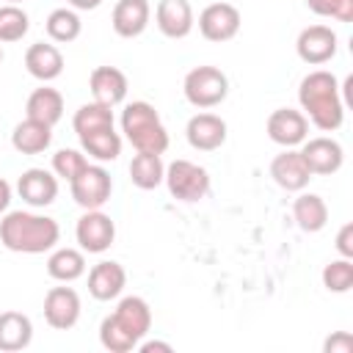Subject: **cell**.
<instances>
[{"label": "cell", "instance_id": "obj_1", "mask_svg": "<svg viewBox=\"0 0 353 353\" xmlns=\"http://www.w3.org/2000/svg\"><path fill=\"white\" fill-rule=\"evenodd\" d=\"M298 102H301V113L317 130H323V132H334L345 121L342 85L325 69H314V72H309L301 80V85H298Z\"/></svg>", "mask_w": 353, "mask_h": 353}, {"label": "cell", "instance_id": "obj_2", "mask_svg": "<svg viewBox=\"0 0 353 353\" xmlns=\"http://www.w3.org/2000/svg\"><path fill=\"white\" fill-rule=\"evenodd\" d=\"M61 237V226L55 218L30 212V210H11L0 221V243L17 254H44L52 251Z\"/></svg>", "mask_w": 353, "mask_h": 353}, {"label": "cell", "instance_id": "obj_3", "mask_svg": "<svg viewBox=\"0 0 353 353\" xmlns=\"http://www.w3.org/2000/svg\"><path fill=\"white\" fill-rule=\"evenodd\" d=\"M119 121H121L124 138L135 146V152L163 154L168 149V130L160 121V113L154 110L152 102H146V99L127 102Z\"/></svg>", "mask_w": 353, "mask_h": 353}, {"label": "cell", "instance_id": "obj_4", "mask_svg": "<svg viewBox=\"0 0 353 353\" xmlns=\"http://www.w3.org/2000/svg\"><path fill=\"white\" fill-rule=\"evenodd\" d=\"M182 91L185 99L199 108V110H210L215 105H221L229 94V77L218 69V66H196L185 74L182 80Z\"/></svg>", "mask_w": 353, "mask_h": 353}, {"label": "cell", "instance_id": "obj_5", "mask_svg": "<svg viewBox=\"0 0 353 353\" xmlns=\"http://www.w3.org/2000/svg\"><path fill=\"white\" fill-rule=\"evenodd\" d=\"M163 182H165L168 193L176 201H185V204L201 201L210 193V174H207V168L199 165V163H190V160H174V163H168Z\"/></svg>", "mask_w": 353, "mask_h": 353}, {"label": "cell", "instance_id": "obj_6", "mask_svg": "<svg viewBox=\"0 0 353 353\" xmlns=\"http://www.w3.org/2000/svg\"><path fill=\"white\" fill-rule=\"evenodd\" d=\"M69 193L74 199V204H80L83 210H102L110 201L113 193V179L108 174L105 165H85L72 182H69Z\"/></svg>", "mask_w": 353, "mask_h": 353}, {"label": "cell", "instance_id": "obj_7", "mask_svg": "<svg viewBox=\"0 0 353 353\" xmlns=\"http://www.w3.org/2000/svg\"><path fill=\"white\" fill-rule=\"evenodd\" d=\"M74 240L85 254H105L116 240V223L102 210H85L77 218Z\"/></svg>", "mask_w": 353, "mask_h": 353}, {"label": "cell", "instance_id": "obj_8", "mask_svg": "<svg viewBox=\"0 0 353 353\" xmlns=\"http://www.w3.org/2000/svg\"><path fill=\"white\" fill-rule=\"evenodd\" d=\"M268 138L284 149H295L309 138V119L295 108H276L265 121Z\"/></svg>", "mask_w": 353, "mask_h": 353}, {"label": "cell", "instance_id": "obj_9", "mask_svg": "<svg viewBox=\"0 0 353 353\" xmlns=\"http://www.w3.org/2000/svg\"><path fill=\"white\" fill-rule=\"evenodd\" d=\"M301 157L309 165L312 176H328L336 174L345 163V149L339 141L328 138V135H317V138H306L301 143Z\"/></svg>", "mask_w": 353, "mask_h": 353}, {"label": "cell", "instance_id": "obj_10", "mask_svg": "<svg viewBox=\"0 0 353 353\" xmlns=\"http://www.w3.org/2000/svg\"><path fill=\"white\" fill-rule=\"evenodd\" d=\"M336 33L328 25H309L295 39V52L309 66H323L336 55Z\"/></svg>", "mask_w": 353, "mask_h": 353}, {"label": "cell", "instance_id": "obj_11", "mask_svg": "<svg viewBox=\"0 0 353 353\" xmlns=\"http://www.w3.org/2000/svg\"><path fill=\"white\" fill-rule=\"evenodd\" d=\"M83 312L80 295L72 287H52L44 295V320L55 331H69L77 325Z\"/></svg>", "mask_w": 353, "mask_h": 353}, {"label": "cell", "instance_id": "obj_12", "mask_svg": "<svg viewBox=\"0 0 353 353\" xmlns=\"http://www.w3.org/2000/svg\"><path fill=\"white\" fill-rule=\"evenodd\" d=\"M240 11L232 3H210L201 14H199V33L207 41H229L237 36L240 30Z\"/></svg>", "mask_w": 353, "mask_h": 353}, {"label": "cell", "instance_id": "obj_13", "mask_svg": "<svg viewBox=\"0 0 353 353\" xmlns=\"http://www.w3.org/2000/svg\"><path fill=\"white\" fill-rule=\"evenodd\" d=\"M17 193L28 207H50L58 199V176L47 168H28L17 179Z\"/></svg>", "mask_w": 353, "mask_h": 353}, {"label": "cell", "instance_id": "obj_14", "mask_svg": "<svg viewBox=\"0 0 353 353\" xmlns=\"http://www.w3.org/2000/svg\"><path fill=\"white\" fill-rule=\"evenodd\" d=\"M185 138L199 152H215L226 143V121L218 113H196L188 119Z\"/></svg>", "mask_w": 353, "mask_h": 353}, {"label": "cell", "instance_id": "obj_15", "mask_svg": "<svg viewBox=\"0 0 353 353\" xmlns=\"http://www.w3.org/2000/svg\"><path fill=\"white\" fill-rule=\"evenodd\" d=\"M270 176H273V182H276L281 190H287V193H301V190L309 185L312 171H309V165L303 163V157H301L298 149H284L281 154L273 157V163H270Z\"/></svg>", "mask_w": 353, "mask_h": 353}, {"label": "cell", "instance_id": "obj_16", "mask_svg": "<svg viewBox=\"0 0 353 353\" xmlns=\"http://www.w3.org/2000/svg\"><path fill=\"white\" fill-rule=\"evenodd\" d=\"M154 22L165 39H185L193 30L196 17L188 0H160L154 8Z\"/></svg>", "mask_w": 353, "mask_h": 353}, {"label": "cell", "instance_id": "obj_17", "mask_svg": "<svg viewBox=\"0 0 353 353\" xmlns=\"http://www.w3.org/2000/svg\"><path fill=\"white\" fill-rule=\"evenodd\" d=\"M88 88H91V97L94 102H102L108 108H116L127 99V74L116 66H97L88 77Z\"/></svg>", "mask_w": 353, "mask_h": 353}, {"label": "cell", "instance_id": "obj_18", "mask_svg": "<svg viewBox=\"0 0 353 353\" xmlns=\"http://www.w3.org/2000/svg\"><path fill=\"white\" fill-rule=\"evenodd\" d=\"M124 287H127V270L113 259H102L88 270V292L97 301H113L124 292Z\"/></svg>", "mask_w": 353, "mask_h": 353}, {"label": "cell", "instance_id": "obj_19", "mask_svg": "<svg viewBox=\"0 0 353 353\" xmlns=\"http://www.w3.org/2000/svg\"><path fill=\"white\" fill-rule=\"evenodd\" d=\"M149 17H152L149 0H119L113 6L110 25H113L116 36L135 39V36H141L149 28Z\"/></svg>", "mask_w": 353, "mask_h": 353}, {"label": "cell", "instance_id": "obj_20", "mask_svg": "<svg viewBox=\"0 0 353 353\" xmlns=\"http://www.w3.org/2000/svg\"><path fill=\"white\" fill-rule=\"evenodd\" d=\"M25 69L30 77L41 80V83H50L55 77H61L63 72V55L55 44L50 41H36L25 50Z\"/></svg>", "mask_w": 353, "mask_h": 353}, {"label": "cell", "instance_id": "obj_21", "mask_svg": "<svg viewBox=\"0 0 353 353\" xmlns=\"http://www.w3.org/2000/svg\"><path fill=\"white\" fill-rule=\"evenodd\" d=\"M113 317L135 342H141L149 334V328H152V309H149V303L141 295L121 298L119 306L113 309Z\"/></svg>", "mask_w": 353, "mask_h": 353}, {"label": "cell", "instance_id": "obj_22", "mask_svg": "<svg viewBox=\"0 0 353 353\" xmlns=\"http://www.w3.org/2000/svg\"><path fill=\"white\" fill-rule=\"evenodd\" d=\"M50 143H52V127L28 116L11 132V146L19 154H41L44 149H50Z\"/></svg>", "mask_w": 353, "mask_h": 353}, {"label": "cell", "instance_id": "obj_23", "mask_svg": "<svg viewBox=\"0 0 353 353\" xmlns=\"http://www.w3.org/2000/svg\"><path fill=\"white\" fill-rule=\"evenodd\" d=\"M33 342V323L22 312H0V350L17 353Z\"/></svg>", "mask_w": 353, "mask_h": 353}, {"label": "cell", "instance_id": "obj_24", "mask_svg": "<svg viewBox=\"0 0 353 353\" xmlns=\"http://www.w3.org/2000/svg\"><path fill=\"white\" fill-rule=\"evenodd\" d=\"M25 116L55 127L61 121V116H63V94L58 88H52V85L36 88L25 102Z\"/></svg>", "mask_w": 353, "mask_h": 353}, {"label": "cell", "instance_id": "obj_25", "mask_svg": "<svg viewBox=\"0 0 353 353\" xmlns=\"http://www.w3.org/2000/svg\"><path fill=\"white\" fill-rule=\"evenodd\" d=\"M292 218H295L301 232L314 234L328 223V204L323 201V196L301 190V196L292 201Z\"/></svg>", "mask_w": 353, "mask_h": 353}, {"label": "cell", "instance_id": "obj_26", "mask_svg": "<svg viewBox=\"0 0 353 353\" xmlns=\"http://www.w3.org/2000/svg\"><path fill=\"white\" fill-rule=\"evenodd\" d=\"M47 273L50 279L69 284L77 281L85 273V251L80 248H52V254L47 256Z\"/></svg>", "mask_w": 353, "mask_h": 353}, {"label": "cell", "instance_id": "obj_27", "mask_svg": "<svg viewBox=\"0 0 353 353\" xmlns=\"http://www.w3.org/2000/svg\"><path fill=\"white\" fill-rule=\"evenodd\" d=\"M163 176H165V163L160 154H152V152H138L132 160H130V179L135 188L141 190H154L157 185H163Z\"/></svg>", "mask_w": 353, "mask_h": 353}, {"label": "cell", "instance_id": "obj_28", "mask_svg": "<svg viewBox=\"0 0 353 353\" xmlns=\"http://www.w3.org/2000/svg\"><path fill=\"white\" fill-rule=\"evenodd\" d=\"M113 108L102 105V102H85L74 110L72 127L77 132V138L88 135V132H99V130H110L113 127Z\"/></svg>", "mask_w": 353, "mask_h": 353}, {"label": "cell", "instance_id": "obj_29", "mask_svg": "<svg viewBox=\"0 0 353 353\" xmlns=\"http://www.w3.org/2000/svg\"><path fill=\"white\" fill-rule=\"evenodd\" d=\"M44 30H47V36H50V41H55V44H69V41H74L77 36H80V30H83V22H80V14L74 11V8H55V11H50V17H47V22H44Z\"/></svg>", "mask_w": 353, "mask_h": 353}, {"label": "cell", "instance_id": "obj_30", "mask_svg": "<svg viewBox=\"0 0 353 353\" xmlns=\"http://www.w3.org/2000/svg\"><path fill=\"white\" fill-rule=\"evenodd\" d=\"M80 146L88 157H94L97 163H110L121 154V135L110 127V130H99V132H88L80 138Z\"/></svg>", "mask_w": 353, "mask_h": 353}, {"label": "cell", "instance_id": "obj_31", "mask_svg": "<svg viewBox=\"0 0 353 353\" xmlns=\"http://www.w3.org/2000/svg\"><path fill=\"white\" fill-rule=\"evenodd\" d=\"M28 30H30V17L25 8H19L17 3L0 6V41L6 44L19 41Z\"/></svg>", "mask_w": 353, "mask_h": 353}, {"label": "cell", "instance_id": "obj_32", "mask_svg": "<svg viewBox=\"0 0 353 353\" xmlns=\"http://www.w3.org/2000/svg\"><path fill=\"white\" fill-rule=\"evenodd\" d=\"M99 345H102L105 350H110V353H130V350H135L138 342L116 323L113 314H108V317H102V323H99Z\"/></svg>", "mask_w": 353, "mask_h": 353}, {"label": "cell", "instance_id": "obj_33", "mask_svg": "<svg viewBox=\"0 0 353 353\" xmlns=\"http://www.w3.org/2000/svg\"><path fill=\"white\" fill-rule=\"evenodd\" d=\"M323 287L328 292H347L353 287V259H331L323 268Z\"/></svg>", "mask_w": 353, "mask_h": 353}, {"label": "cell", "instance_id": "obj_34", "mask_svg": "<svg viewBox=\"0 0 353 353\" xmlns=\"http://www.w3.org/2000/svg\"><path fill=\"white\" fill-rule=\"evenodd\" d=\"M85 165H88V157L83 149H58L52 154V174L66 182H72Z\"/></svg>", "mask_w": 353, "mask_h": 353}, {"label": "cell", "instance_id": "obj_35", "mask_svg": "<svg viewBox=\"0 0 353 353\" xmlns=\"http://www.w3.org/2000/svg\"><path fill=\"white\" fill-rule=\"evenodd\" d=\"M309 11L336 22H353V0H306Z\"/></svg>", "mask_w": 353, "mask_h": 353}, {"label": "cell", "instance_id": "obj_36", "mask_svg": "<svg viewBox=\"0 0 353 353\" xmlns=\"http://www.w3.org/2000/svg\"><path fill=\"white\" fill-rule=\"evenodd\" d=\"M323 353H353V336L347 331H334L323 342Z\"/></svg>", "mask_w": 353, "mask_h": 353}, {"label": "cell", "instance_id": "obj_37", "mask_svg": "<svg viewBox=\"0 0 353 353\" xmlns=\"http://www.w3.org/2000/svg\"><path fill=\"white\" fill-rule=\"evenodd\" d=\"M336 251H339V256H345V259H353V223H345L339 232H336Z\"/></svg>", "mask_w": 353, "mask_h": 353}, {"label": "cell", "instance_id": "obj_38", "mask_svg": "<svg viewBox=\"0 0 353 353\" xmlns=\"http://www.w3.org/2000/svg\"><path fill=\"white\" fill-rule=\"evenodd\" d=\"M135 347H138L141 353H154V350H160V353H171V350H174L168 342H160V339H146V342L141 339Z\"/></svg>", "mask_w": 353, "mask_h": 353}, {"label": "cell", "instance_id": "obj_39", "mask_svg": "<svg viewBox=\"0 0 353 353\" xmlns=\"http://www.w3.org/2000/svg\"><path fill=\"white\" fill-rule=\"evenodd\" d=\"M8 204H11V185L0 176V212H6Z\"/></svg>", "mask_w": 353, "mask_h": 353}, {"label": "cell", "instance_id": "obj_40", "mask_svg": "<svg viewBox=\"0 0 353 353\" xmlns=\"http://www.w3.org/2000/svg\"><path fill=\"white\" fill-rule=\"evenodd\" d=\"M74 11H94V8H99L102 6V0H66Z\"/></svg>", "mask_w": 353, "mask_h": 353}, {"label": "cell", "instance_id": "obj_41", "mask_svg": "<svg viewBox=\"0 0 353 353\" xmlns=\"http://www.w3.org/2000/svg\"><path fill=\"white\" fill-rule=\"evenodd\" d=\"M8 3H22V0H8Z\"/></svg>", "mask_w": 353, "mask_h": 353}, {"label": "cell", "instance_id": "obj_42", "mask_svg": "<svg viewBox=\"0 0 353 353\" xmlns=\"http://www.w3.org/2000/svg\"><path fill=\"white\" fill-rule=\"evenodd\" d=\"M0 63H3V50H0Z\"/></svg>", "mask_w": 353, "mask_h": 353}]
</instances>
